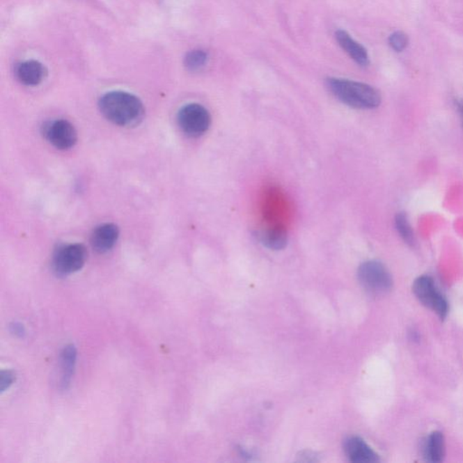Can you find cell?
Instances as JSON below:
<instances>
[{"label": "cell", "instance_id": "obj_1", "mask_svg": "<svg viewBox=\"0 0 463 463\" xmlns=\"http://www.w3.org/2000/svg\"><path fill=\"white\" fill-rule=\"evenodd\" d=\"M99 109L109 122L120 127L137 126L145 116V108L141 100L122 91L105 93L100 99Z\"/></svg>", "mask_w": 463, "mask_h": 463}, {"label": "cell", "instance_id": "obj_2", "mask_svg": "<svg viewBox=\"0 0 463 463\" xmlns=\"http://www.w3.org/2000/svg\"><path fill=\"white\" fill-rule=\"evenodd\" d=\"M327 86L333 95L350 107L370 110L381 104L380 93L367 84L347 79L329 78Z\"/></svg>", "mask_w": 463, "mask_h": 463}, {"label": "cell", "instance_id": "obj_3", "mask_svg": "<svg viewBox=\"0 0 463 463\" xmlns=\"http://www.w3.org/2000/svg\"><path fill=\"white\" fill-rule=\"evenodd\" d=\"M413 292L423 306L437 314L441 320L446 319L449 313V302L431 276L422 275L417 278L413 283Z\"/></svg>", "mask_w": 463, "mask_h": 463}, {"label": "cell", "instance_id": "obj_4", "mask_svg": "<svg viewBox=\"0 0 463 463\" xmlns=\"http://www.w3.org/2000/svg\"><path fill=\"white\" fill-rule=\"evenodd\" d=\"M358 277L363 288L370 295H386L393 287L391 274L382 262L378 261L362 263L359 268Z\"/></svg>", "mask_w": 463, "mask_h": 463}, {"label": "cell", "instance_id": "obj_5", "mask_svg": "<svg viewBox=\"0 0 463 463\" xmlns=\"http://www.w3.org/2000/svg\"><path fill=\"white\" fill-rule=\"evenodd\" d=\"M86 260L87 250L84 244H63L54 251L52 266L59 276H68L80 271Z\"/></svg>", "mask_w": 463, "mask_h": 463}, {"label": "cell", "instance_id": "obj_6", "mask_svg": "<svg viewBox=\"0 0 463 463\" xmlns=\"http://www.w3.org/2000/svg\"><path fill=\"white\" fill-rule=\"evenodd\" d=\"M178 124L181 131L189 137H201L211 125L210 111L198 104L185 105L178 111Z\"/></svg>", "mask_w": 463, "mask_h": 463}, {"label": "cell", "instance_id": "obj_7", "mask_svg": "<svg viewBox=\"0 0 463 463\" xmlns=\"http://www.w3.org/2000/svg\"><path fill=\"white\" fill-rule=\"evenodd\" d=\"M42 134L59 150H71L78 141L77 129L70 122L63 119L45 123L42 127Z\"/></svg>", "mask_w": 463, "mask_h": 463}, {"label": "cell", "instance_id": "obj_8", "mask_svg": "<svg viewBox=\"0 0 463 463\" xmlns=\"http://www.w3.org/2000/svg\"><path fill=\"white\" fill-rule=\"evenodd\" d=\"M119 235V228L116 225L104 223L93 230L92 236H91V244L97 253H108L117 244Z\"/></svg>", "mask_w": 463, "mask_h": 463}, {"label": "cell", "instance_id": "obj_9", "mask_svg": "<svg viewBox=\"0 0 463 463\" xmlns=\"http://www.w3.org/2000/svg\"><path fill=\"white\" fill-rule=\"evenodd\" d=\"M345 453L351 462L371 463L379 461V457L365 441L359 437H350L345 441Z\"/></svg>", "mask_w": 463, "mask_h": 463}, {"label": "cell", "instance_id": "obj_10", "mask_svg": "<svg viewBox=\"0 0 463 463\" xmlns=\"http://www.w3.org/2000/svg\"><path fill=\"white\" fill-rule=\"evenodd\" d=\"M45 74V66L35 60L21 63L16 68L17 80L26 86H38L43 81Z\"/></svg>", "mask_w": 463, "mask_h": 463}, {"label": "cell", "instance_id": "obj_11", "mask_svg": "<svg viewBox=\"0 0 463 463\" xmlns=\"http://www.w3.org/2000/svg\"><path fill=\"white\" fill-rule=\"evenodd\" d=\"M336 39L342 49L360 66H368L369 63V56L363 45H360L356 40H354L351 36L344 30H338L336 32Z\"/></svg>", "mask_w": 463, "mask_h": 463}, {"label": "cell", "instance_id": "obj_12", "mask_svg": "<svg viewBox=\"0 0 463 463\" xmlns=\"http://www.w3.org/2000/svg\"><path fill=\"white\" fill-rule=\"evenodd\" d=\"M423 455L426 462L438 463L446 456V440L441 432L435 431L426 437L423 446Z\"/></svg>", "mask_w": 463, "mask_h": 463}, {"label": "cell", "instance_id": "obj_13", "mask_svg": "<svg viewBox=\"0 0 463 463\" xmlns=\"http://www.w3.org/2000/svg\"><path fill=\"white\" fill-rule=\"evenodd\" d=\"M77 350L74 345L70 344L65 347L61 353L62 376L60 386L63 390L70 386L72 377L74 376L75 364H77Z\"/></svg>", "mask_w": 463, "mask_h": 463}, {"label": "cell", "instance_id": "obj_14", "mask_svg": "<svg viewBox=\"0 0 463 463\" xmlns=\"http://www.w3.org/2000/svg\"><path fill=\"white\" fill-rule=\"evenodd\" d=\"M262 241L266 247L272 250H281L286 246L288 241L286 230L281 226L265 230L262 235Z\"/></svg>", "mask_w": 463, "mask_h": 463}, {"label": "cell", "instance_id": "obj_15", "mask_svg": "<svg viewBox=\"0 0 463 463\" xmlns=\"http://www.w3.org/2000/svg\"><path fill=\"white\" fill-rule=\"evenodd\" d=\"M207 61V54L202 50H193L185 57V66L190 71H198Z\"/></svg>", "mask_w": 463, "mask_h": 463}, {"label": "cell", "instance_id": "obj_16", "mask_svg": "<svg viewBox=\"0 0 463 463\" xmlns=\"http://www.w3.org/2000/svg\"><path fill=\"white\" fill-rule=\"evenodd\" d=\"M395 228L402 240L408 244H414V235L409 221L405 214H398L395 217Z\"/></svg>", "mask_w": 463, "mask_h": 463}, {"label": "cell", "instance_id": "obj_17", "mask_svg": "<svg viewBox=\"0 0 463 463\" xmlns=\"http://www.w3.org/2000/svg\"><path fill=\"white\" fill-rule=\"evenodd\" d=\"M409 44V39L404 32L396 31L389 36V45L395 52H402Z\"/></svg>", "mask_w": 463, "mask_h": 463}, {"label": "cell", "instance_id": "obj_18", "mask_svg": "<svg viewBox=\"0 0 463 463\" xmlns=\"http://www.w3.org/2000/svg\"><path fill=\"white\" fill-rule=\"evenodd\" d=\"M16 380V377L12 371H2L1 372V380H0V390L1 392H5V390H7L13 385L14 381Z\"/></svg>", "mask_w": 463, "mask_h": 463}, {"label": "cell", "instance_id": "obj_19", "mask_svg": "<svg viewBox=\"0 0 463 463\" xmlns=\"http://www.w3.org/2000/svg\"><path fill=\"white\" fill-rule=\"evenodd\" d=\"M11 332L14 333L17 337L22 338L26 334V329L21 323L15 322L10 326Z\"/></svg>", "mask_w": 463, "mask_h": 463}, {"label": "cell", "instance_id": "obj_20", "mask_svg": "<svg viewBox=\"0 0 463 463\" xmlns=\"http://www.w3.org/2000/svg\"><path fill=\"white\" fill-rule=\"evenodd\" d=\"M461 113H462V118H463V104L461 105Z\"/></svg>", "mask_w": 463, "mask_h": 463}]
</instances>
